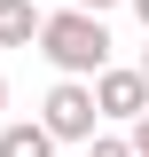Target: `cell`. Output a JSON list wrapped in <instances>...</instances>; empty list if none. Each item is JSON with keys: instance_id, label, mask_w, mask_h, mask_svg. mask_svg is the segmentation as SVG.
<instances>
[{"instance_id": "cell-1", "label": "cell", "mask_w": 149, "mask_h": 157, "mask_svg": "<svg viewBox=\"0 0 149 157\" xmlns=\"http://www.w3.org/2000/svg\"><path fill=\"white\" fill-rule=\"evenodd\" d=\"M39 55L55 63L63 78H102L110 71V24L94 8H55L47 32H39Z\"/></svg>"}, {"instance_id": "cell-2", "label": "cell", "mask_w": 149, "mask_h": 157, "mask_svg": "<svg viewBox=\"0 0 149 157\" xmlns=\"http://www.w3.org/2000/svg\"><path fill=\"white\" fill-rule=\"evenodd\" d=\"M39 126H47L55 141H94V126H102L94 78H55V86H47V102H39Z\"/></svg>"}, {"instance_id": "cell-3", "label": "cell", "mask_w": 149, "mask_h": 157, "mask_svg": "<svg viewBox=\"0 0 149 157\" xmlns=\"http://www.w3.org/2000/svg\"><path fill=\"white\" fill-rule=\"evenodd\" d=\"M94 102H102V118H118V126H141L149 118V78H141V63H110V71L94 78Z\"/></svg>"}, {"instance_id": "cell-4", "label": "cell", "mask_w": 149, "mask_h": 157, "mask_svg": "<svg viewBox=\"0 0 149 157\" xmlns=\"http://www.w3.org/2000/svg\"><path fill=\"white\" fill-rule=\"evenodd\" d=\"M39 32H47L39 0H0V47H32Z\"/></svg>"}, {"instance_id": "cell-5", "label": "cell", "mask_w": 149, "mask_h": 157, "mask_svg": "<svg viewBox=\"0 0 149 157\" xmlns=\"http://www.w3.org/2000/svg\"><path fill=\"white\" fill-rule=\"evenodd\" d=\"M0 157H55V134L39 118H8L0 126Z\"/></svg>"}, {"instance_id": "cell-6", "label": "cell", "mask_w": 149, "mask_h": 157, "mask_svg": "<svg viewBox=\"0 0 149 157\" xmlns=\"http://www.w3.org/2000/svg\"><path fill=\"white\" fill-rule=\"evenodd\" d=\"M86 157H141V149H133V141H118V134H94V141H86Z\"/></svg>"}, {"instance_id": "cell-7", "label": "cell", "mask_w": 149, "mask_h": 157, "mask_svg": "<svg viewBox=\"0 0 149 157\" xmlns=\"http://www.w3.org/2000/svg\"><path fill=\"white\" fill-rule=\"evenodd\" d=\"M71 8H94V16H110V8H133V0H71Z\"/></svg>"}, {"instance_id": "cell-8", "label": "cell", "mask_w": 149, "mask_h": 157, "mask_svg": "<svg viewBox=\"0 0 149 157\" xmlns=\"http://www.w3.org/2000/svg\"><path fill=\"white\" fill-rule=\"evenodd\" d=\"M133 149H149V118H141V126H133Z\"/></svg>"}, {"instance_id": "cell-9", "label": "cell", "mask_w": 149, "mask_h": 157, "mask_svg": "<svg viewBox=\"0 0 149 157\" xmlns=\"http://www.w3.org/2000/svg\"><path fill=\"white\" fill-rule=\"evenodd\" d=\"M133 16H141V24H149V0H133Z\"/></svg>"}, {"instance_id": "cell-10", "label": "cell", "mask_w": 149, "mask_h": 157, "mask_svg": "<svg viewBox=\"0 0 149 157\" xmlns=\"http://www.w3.org/2000/svg\"><path fill=\"white\" fill-rule=\"evenodd\" d=\"M0 110H8V78H0Z\"/></svg>"}, {"instance_id": "cell-11", "label": "cell", "mask_w": 149, "mask_h": 157, "mask_svg": "<svg viewBox=\"0 0 149 157\" xmlns=\"http://www.w3.org/2000/svg\"><path fill=\"white\" fill-rule=\"evenodd\" d=\"M141 78H149V47H141Z\"/></svg>"}, {"instance_id": "cell-12", "label": "cell", "mask_w": 149, "mask_h": 157, "mask_svg": "<svg viewBox=\"0 0 149 157\" xmlns=\"http://www.w3.org/2000/svg\"><path fill=\"white\" fill-rule=\"evenodd\" d=\"M141 157H149V149H141Z\"/></svg>"}]
</instances>
